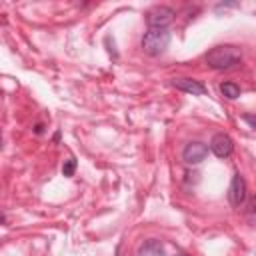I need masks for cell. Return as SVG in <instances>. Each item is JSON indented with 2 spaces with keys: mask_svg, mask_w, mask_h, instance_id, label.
Returning a JSON list of instances; mask_svg holds the SVG:
<instances>
[{
  "mask_svg": "<svg viewBox=\"0 0 256 256\" xmlns=\"http://www.w3.org/2000/svg\"><path fill=\"white\" fill-rule=\"evenodd\" d=\"M220 94L228 100H236L240 96V86L236 82H222L220 84Z\"/></svg>",
  "mask_w": 256,
  "mask_h": 256,
  "instance_id": "9c48e42d",
  "label": "cell"
},
{
  "mask_svg": "<svg viewBox=\"0 0 256 256\" xmlns=\"http://www.w3.org/2000/svg\"><path fill=\"white\" fill-rule=\"evenodd\" d=\"M250 212H256V196L250 198Z\"/></svg>",
  "mask_w": 256,
  "mask_h": 256,
  "instance_id": "7c38bea8",
  "label": "cell"
},
{
  "mask_svg": "<svg viewBox=\"0 0 256 256\" xmlns=\"http://www.w3.org/2000/svg\"><path fill=\"white\" fill-rule=\"evenodd\" d=\"M74 172H76V158H68L62 166V174L64 176H74Z\"/></svg>",
  "mask_w": 256,
  "mask_h": 256,
  "instance_id": "30bf717a",
  "label": "cell"
},
{
  "mask_svg": "<svg viewBox=\"0 0 256 256\" xmlns=\"http://www.w3.org/2000/svg\"><path fill=\"white\" fill-rule=\"evenodd\" d=\"M248 190H246V180L236 172L234 176H232V180H230V186H228V200H230V204L232 206H242L244 202H246V194Z\"/></svg>",
  "mask_w": 256,
  "mask_h": 256,
  "instance_id": "5b68a950",
  "label": "cell"
},
{
  "mask_svg": "<svg viewBox=\"0 0 256 256\" xmlns=\"http://www.w3.org/2000/svg\"><path fill=\"white\" fill-rule=\"evenodd\" d=\"M176 256H188V254H176Z\"/></svg>",
  "mask_w": 256,
  "mask_h": 256,
  "instance_id": "4fadbf2b",
  "label": "cell"
},
{
  "mask_svg": "<svg viewBox=\"0 0 256 256\" xmlns=\"http://www.w3.org/2000/svg\"><path fill=\"white\" fill-rule=\"evenodd\" d=\"M210 150H212L218 158H228V156L232 154V150H234V142H232V138H230L228 134L218 132V134H214L212 140H210Z\"/></svg>",
  "mask_w": 256,
  "mask_h": 256,
  "instance_id": "8992f818",
  "label": "cell"
},
{
  "mask_svg": "<svg viewBox=\"0 0 256 256\" xmlns=\"http://www.w3.org/2000/svg\"><path fill=\"white\" fill-rule=\"evenodd\" d=\"M172 86L186 92V94H192V96H204L206 94V86L200 80H194V78H174Z\"/></svg>",
  "mask_w": 256,
  "mask_h": 256,
  "instance_id": "52a82bcc",
  "label": "cell"
},
{
  "mask_svg": "<svg viewBox=\"0 0 256 256\" xmlns=\"http://www.w3.org/2000/svg\"><path fill=\"white\" fill-rule=\"evenodd\" d=\"M208 156V146L200 140H194V142H188L182 150V160L190 166H196L200 162H204Z\"/></svg>",
  "mask_w": 256,
  "mask_h": 256,
  "instance_id": "277c9868",
  "label": "cell"
},
{
  "mask_svg": "<svg viewBox=\"0 0 256 256\" xmlns=\"http://www.w3.org/2000/svg\"><path fill=\"white\" fill-rule=\"evenodd\" d=\"M206 64L214 70H228L236 64H240L242 60V50L234 44H220V46H214L206 52L204 56Z\"/></svg>",
  "mask_w": 256,
  "mask_h": 256,
  "instance_id": "6da1fadb",
  "label": "cell"
},
{
  "mask_svg": "<svg viewBox=\"0 0 256 256\" xmlns=\"http://www.w3.org/2000/svg\"><path fill=\"white\" fill-rule=\"evenodd\" d=\"M242 120H244L250 128H254V130H256V114H242Z\"/></svg>",
  "mask_w": 256,
  "mask_h": 256,
  "instance_id": "8fae6325",
  "label": "cell"
},
{
  "mask_svg": "<svg viewBox=\"0 0 256 256\" xmlns=\"http://www.w3.org/2000/svg\"><path fill=\"white\" fill-rule=\"evenodd\" d=\"M138 256H164L162 242L156 240V238L144 240V242L138 246Z\"/></svg>",
  "mask_w": 256,
  "mask_h": 256,
  "instance_id": "ba28073f",
  "label": "cell"
},
{
  "mask_svg": "<svg viewBox=\"0 0 256 256\" xmlns=\"http://www.w3.org/2000/svg\"><path fill=\"white\" fill-rule=\"evenodd\" d=\"M174 10L170 6H154L146 12V22L150 28H166L174 20Z\"/></svg>",
  "mask_w": 256,
  "mask_h": 256,
  "instance_id": "3957f363",
  "label": "cell"
},
{
  "mask_svg": "<svg viewBox=\"0 0 256 256\" xmlns=\"http://www.w3.org/2000/svg\"><path fill=\"white\" fill-rule=\"evenodd\" d=\"M170 38L168 28H148L140 40V46L148 56H160L168 48Z\"/></svg>",
  "mask_w": 256,
  "mask_h": 256,
  "instance_id": "7a4b0ae2",
  "label": "cell"
}]
</instances>
